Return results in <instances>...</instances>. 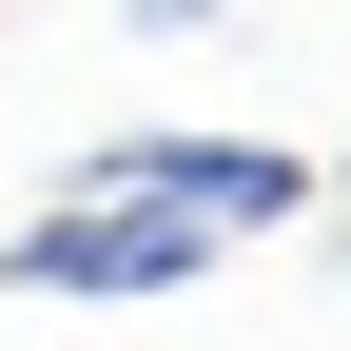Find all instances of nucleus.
<instances>
[{
    "mask_svg": "<svg viewBox=\"0 0 351 351\" xmlns=\"http://www.w3.org/2000/svg\"><path fill=\"white\" fill-rule=\"evenodd\" d=\"M215 215H176V195H117V176H78V195H39L20 234H0V293H98V313H137V293H195L215 274Z\"/></svg>",
    "mask_w": 351,
    "mask_h": 351,
    "instance_id": "f257e3e1",
    "label": "nucleus"
},
{
    "mask_svg": "<svg viewBox=\"0 0 351 351\" xmlns=\"http://www.w3.org/2000/svg\"><path fill=\"white\" fill-rule=\"evenodd\" d=\"M78 176L176 195V215H215V234H293V215H313V156H293V137H98Z\"/></svg>",
    "mask_w": 351,
    "mask_h": 351,
    "instance_id": "f03ea898",
    "label": "nucleus"
},
{
    "mask_svg": "<svg viewBox=\"0 0 351 351\" xmlns=\"http://www.w3.org/2000/svg\"><path fill=\"white\" fill-rule=\"evenodd\" d=\"M137 20H156V39H215V20H234V0H137Z\"/></svg>",
    "mask_w": 351,
    "mask_h": 351,
    "instance_id": "7ed1b4c3",
    "label": "nucleus"
},
{
    "mask_svg": "<svg viewBox=\"0 0 351 351\" xmlns=\"http://www.w3.org/2000/svg\"><path fill=\"white\" fill-rule=\"evenodd\" d=\"M332 195H351V176H332Z\"/></svg>",
    "mask_w": 351,
    "mask_h": 351,
    "instance_id": "20e7f679",
    "label": "nucleus"
}]
</instances>
